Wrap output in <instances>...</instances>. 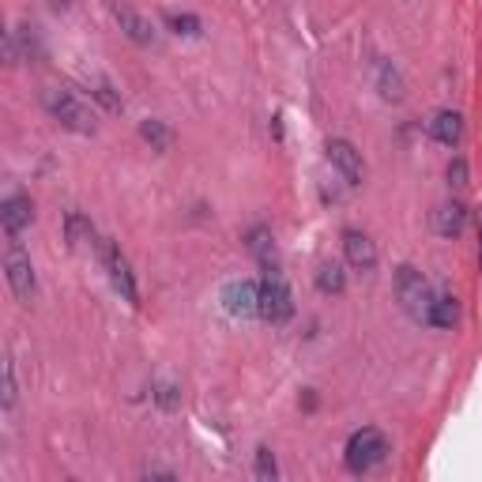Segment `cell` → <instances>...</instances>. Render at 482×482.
Listing matches in <instances>:
<instances>
[{"instance_id": "ba28073f", "label": "cell", "mask_w": 482, "mask_h": 482, "mask_svg": "<svg viewBox=\"0 0 482 482\" xmlns=\"http://www.w3.org/2000/svg\"><path fill=\"white\" fill-rule=\"evenodd\" d=\"M328 163L343 173V181H347V185H362V178H366L362 155L350 148L347 140H332V143H328Z\"/></svg>"}, {"instance_id": "7a4b0ae2", "label": "cell", "mask_w": 482, "mask_h": 482, "mask_svg": "<svg viewBox=\"0 0 482 482\" xmlns=\"http://www.w3.org/2000/svg\"><path fill=\"white\" fill-rule=\"evenodd\" d=\"M433 286L422 279V271H414L411 264H404L396 271V298L399 305H404V313L411 320H419V325H426V317H430V305H433Z\"/></svg>"}, {"instance_id": "44dd1931", "label": "cell", "mask_w": 482, "mask_h": 482, "mask_svg": "<svg viewBox=\"0 0 482 482\" xmlns=\"http://www.w3.org/2000/svg\"><path fill=\"white\" fill-rule=\"evenodd\" d=\"M249 249H253V253L261 256V261L271 268V253H276V249H271V237H268V230H264V227H256V230L249 234Z\"/></svg>"}, {"instance_id": "277c9868", "label": "cell", "mask_w": 482, "mask_h": 482, "mask_svg": "<svg viewBox=\"0 0 482 482\" xmlns=\"http://www.w3.org/2000/svg\"><path fill=\"white\" fill-rule=\"evenodd\" d=\"M268 325H286V320L294 317V301H291V291H286V283L276 268H268V276L261 283V313Z\"/></svg>"}, {"instance_id": "7402d4cb", "label": "cell", "mask_w": 482, "mask_h": 482, "mask_svg": "<svg viewBox=\"0 0 482 482\" xmlns=\"http://www.w3.org/2000/svg\"><path fill=\"white\" fill-rule=\"evenodd\" d=\"M279 468H276V456H271V448L261 445L256 448V478H276Z\"/></svg>"}, {"instance_id": "5b68a950", "label": "cell", "mask_w": 482, "mask_h": 482, "mask_svg": "<svg viewBox=\"0 0 482 482\" xmlns=\"http://www.w3.org/2000/svg\"><path fill=\"white\" fill-rule=\"evenodd\" d=\"M102 264L109 271V283H114V291L128 301V305H136L140 301V291H136V279H133V268H128L125 261V253L117 245H109V241H102Z\"/></svg>"}, {"instance_id": "7c38bea8", "label": "cell", "mask_w": 482, "mask_h": 482, "mask_svg": "<svg viewBox=\"0 0 482 482\" xmlns=\"http://www.w3.org/2000/svg\"><path fill=\"white\" fill-rule=\"evenodd\" d=\"M463 227H468V207H463L460 200L441 204L438 212H433V230H438L441 237H460Z\"/></svg>"}, {"instance_id": "30bf717a", "label": "cell", "mask_w": 482, "mask_h": 482, "mask_svg": "<svg viewBox=\"0 0 482 482\" xmlns=\"http://www.w3.org/2000/svg\"><path fill=\"white\" fill-rule=\"evenodd\" d=\"M30 219H35V204L30 197H8L0 204V227H4L8 237H15L23 227H30Z\"/></svg>"}, {"instance_id": "ac0fdd59", "label": "cell", "mask_w": 482, "mask_h": 482, "mask_svg": "<svg viewBox=\"0 0 482 482\" xmlns=\"http://www.w3.org/2000/svg\"><path fill=\"white\" fill-rule=\"evenodd\" d=\"M166 27L173 30V35H185V38H197L204 23L197 20V15H189V12H166Z\"/></svg>"}, {"instance_id": "52a82bcc", "label": "cell", "mask_w": 482, "mask_h": 482, "mask_svg": "<svg viewBox=\"0 0 482 482\" xmlns=\"http://www.w3.org/2000/svg\"><path fill=\"white\" fill-rule=\"evenodd\" d=\"M222 305H227L230 317L261 313V286L253 279H234V283H227V291H222Z\"/></svg>"}, {"instance_id": "4fadbf2b", "label": "cell", "mask_w": 482, "mask_h": 482, "mask_svg": "<svg viewBox=\"0 0 482 482\" xmlns=\"http://www.w3.org/2000/svg\"><path fill=\"white\" fill-rule=\"evenodd\" d=\"M430 136L445 143V148H456L460 136H463V117L456 114V109H438L430 121Z\"/></svg>"}, {"instance_id": "5bb4252c", "label": "cell", "mask_w": 482, "mask_h": 482, "mask_svg": "<svg viewBox=\"0 0 482 482\" xmlns=\"http://www.w3.org/2000/svg\"><path fill=\"white\" fill-rule=\"evenodd\" d=\"M456 320H460V301H456L453 294H433L426 325H430V328H453Z\"/></svg>"}, {"instance_id": "d6986e66", "label": "cell", "mask_w": 482, "mask_h": 482, "mask_svg": "<svg viewBox=\"0 0 482 482\" xmlns=\"http://www.w3.org/2000/svg\"><path fill=\"white\" fill-rule=\"evenodd\" d=\"M140 136L151 143V151H166L170 148V128L163 121H143L140 125Z\"/></svg>"}, {"instance_id": "ffe728a7", "label": "cell", "mask_w": 482, "mask_h": 482, "mask_svg": "<svg viewBox=\"0 0 482 482\" xmlns=\"http://www.w3.org/2000/svg\"><path fill=\"white\" fill-rule=\"evenodd\" d=\"M91 94L109 109V114H117L121 109V94H114V87H109L106 79H99V76H91Z\"/></svg>"}, {"instance_id": "d4e9b609", "label": "cell", "mask_w": 482, "mask_h": 482, "mask_svg": "<svg viewBox=\"0 0 482 482\" xmlns=\"http://www.w3.org/2000/svg\"><path fill=\"white\" fill-rule=\"evenodd\" d=\"M173 392H178V389L163 384V389H158V404H163V407H173V404H178V396H173Z\"/></svg>"}, {"instance_id": "8992f818", "label": "cell", "mask_w": 482, "mask_h": 482, "mask_svg": "<svg viewBox=\"0 0 482 482\" xmlns=\"http://www.w3.org/2000/svg\"><path fill=\"white\" fill-rule=\"evenodd\" d=\"M4 271H8V286L15 291V298L20 301H30L35 298V268H30V256L20 249V245H12L8 256H4Z\"/></svg>"}, {"instance_id": "6da1fadb", "label": "cell", "mask_w": 482, "mask_h": 482, "mask_svg": "<svg viewBox=\"0 0 482 482\" xmlns=\"http://www.w3.org/2000/svg\"><path fill=\"white\" fill-rule=\"evenodd\" d=\"M384 460H389V438H384L381 430L366 426V430L350 433V441H347V448H343V463H347L350 475L374 471V468H381Z\"/></svg>"}, {"instance_id": "9c48e42d", "label": "cell", "mask_w": 482, "mask_h": 482, "mask_svg": "<svg viewBox=\"0 0 482 482\" xmlns=\"http://www.w3.org/2000/svg\"><path fill=\"white\" fill-rule=\"evenodd\" d=\"M343 253H347L350 268H358V271H374L377 268V245L362 230H347L343 234Z\"/></svg>"}, {"instance_id": "603a6c76", "label": "cell", "mask_w": 482, "mask_h": 482, "mask_svg": "<svg viewBox=\"0 0 482 482\" xmlns=\"http://www.w3.org/2000/svg\"><path fill=\"white\" fill-rule=\"evenodd\" d=\"M448 185H456V189L468 185V163H463V158H453V163H448Z\"/></svg>"}, {"instance_id": "9a60e30c", "label": "cell", "mask_w": 482, "mask_h": 482, "mask_svg": "<svg viewBox=\"0 0 482 482\" xmlns=\"http://www.w3.org/2000/svg\"><path fill=\"white\" fill-rule=\"evenodd\" d=\"M64 227H68V245H72V249H84V245L94 249V245H99V241H94V227H91V222L79 215V212H72Z\"/></svg>"}, {"instance_id": "e0dca14e", "label": "cell", "mask_w": 482, "mask_h": 482, "mask_svg": "<svg viewBox=\"0 0 482 482\" xmlns=\"http://www.w3.org/2000/svg\"><path fill=\"white\" fill-rule=\"evenodd\" d=\"M377 84H381V94L389 102H404V79H399V72L392 68V64H381L377 68Z\"/></svg>"}, {"instance_id": "8fae6325", "label": "cell", "mask_w": 482, "mask_h": 482, "mask_svg": "<svg viewBox=\"0 0 482 482\" xmlns=\"http://www.w3.org/2000/svg\"><path fill=\"white\" fill-rule=\"evenodd\" d=\"M114 15H117V23H121V30L128 38H133L136 45H155V27L143 20V15L136 12V8H128V4H117L114 8Z\"/></svg>"}, {"instance_id": "3957f363", "label": "cell", "mask_w": 482, "mask_h": 482, "mask_svg": "<svg viewBox=\"0 0 482 482\" xmlns=\"http://www.w3.org/2000/svg\"><path fill=\"white\" fill-rule=\"evenodd\" d=\"M45 109L53 114V121H60L64 128H72V133H79V136L94 133V117L87 114V106L79 102L72 91H60V87L45 91Z\"/></svg>"}, {"instance_id": "2e32d148", "label": "cell", "mask_w": 482, "mask_h": 482, "mask_svg": "<svg viewBox=\"0 0 482 482\" xmlns=\"http://www.w3.org/2000/svg\"><path fill=\"white\" fill-rule=\"evenodd\" d=\"M317 286H320V294H343V286H347L343 268L335 264V261L320 264V268H317Z\"/></svg>"}, {"instance_id": "cb8c5ba5", "label": "cell", "mask_w": 482, "mask_h": 482, "mask_svg": "<svg viewBox=\"0 0 482 482\" xmlns=\"http://www.w3.org/2000/svg\"><path fill=\"white\" fill-rule=\"evenodd\" d=\"M15 407V366L4 362V411Z\"/></svg>"}]
</instances>
